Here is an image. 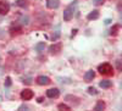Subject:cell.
Wrapping results in <instances>:
<instances>
[{"mask_svg":"<svg viewBox=\"0 0 122 111\" xmlns=\"http://www.w3.org/2000/svg\"><path fill=\"white\" fill-rule=\"evenodd\" d=\"M98 71H99V73L104 75V76H110V75H112L114 68L110 64H101L98 67Z\"/></svg>","mask_w":122,"mask_h":111,"instance_id":"cell-1","label":"cell"},{"mask_svg":"<svg viewBox=\"0 0 122 111\" xmlns=\"http://www.w3.org/2000/svg\"><path fill=\"white\" fill-rule=\"evenodd\" d=\"M76 6H77V1H73L68 7H66V10L64 11V20H65V21H70V20L72 18Z\"/></svg>","mask_w":122,"mask_h":111,"instance_id":"cell-2","label":"cell"},{"mask_svg":"<svg viewBox=\"0 0 122 111\" xmlns=\"http://www.w3.org/2000/svg\"><path fill=\"white\" fill-rule=\"evenodd\" d=\"M33 92L30 89H25V90H22L21 92V98L23 99V100H30L33 98Z\"/></svg>","mask_w":122,"mask_h":111,"instance_id":"cell-3","label":"cell"},{"mask_svg":"<svg viewBox=\"0 0 122 111\" xmlns=\"http://www.w3.org/2000/svg\"><path fill=\"white\" fill-rule=\"evenodd\" d=\"M50 82H51V81H50V78L46 77V76H39L37 78V83L39 86H48Z\"/></svg>","mask_w":122,"mask_h":111,"instance_id":"cell-4","label":"cell"},{"mask_svg":"<svg viewBox=\"0 0 122 111\" xmlns=\"http://www.w3.org/2000/svg\"><path fill=\"white\" fill-rule=\"evenodd\" d=\"M46 95H48V98H51V99L57 98L60 95V90L57 88H51V89L46 90Z\"/></svg>","mask_w":122,"mask_h":111,"instance_id":"cell-5","label":"cell"},{"mask_svg":"<svg viewBox=\"0 0 122 111\" xmlns=\"http://www.w3.org/2000/svg\"><path fill=\"white\" fill-rule=\"evenodd\" d=\"M10 10V5L5 1H0V15H6Z\"/></svg>","mask_w":122,"mask_h":111,"instance_id":"cell-6","label":"cell"},{"mask_svg":"<svg viewBox=\"0 0 122 111\" xmlns=\"http://www.w3.org/2000/svg\"><path fill=\"white\" fill-rule=\"evenodd\" d=\"M49 51H50V54H59L60 51H61V44L60 43H57V44H53V45H50L49 46Z\"/></svg>","mask_w":122,"mask_h":111,"instance_id":"cell-7","label":"cell"},{"mask_svg":"<svg viewBox=\"0 0 122 111\" xmlns=\"http://www.w3.org/2000/svg\"><path fill=\"white\" fill-rule=\"evenodd\" d=\"M46 6H48L49 9H51V10L57 9V7L60 6V1H59V0H48Z\"/></svg>","mask_w":122,"mask_h":111,"instance_id":"cell-8","label":"cell"},{"mask_svg":"<svg viewBox=\"0 0 122 111\" xmlns=\"http://www.w3.org/2000/svg\"><path fill=\"white\" fill-rule=\"evenodd\" d=\"M95 77V72L93 71V70H89V71L86 72L84 75V79H86V82H90V81H93V78Z\"/></svg>","mask_w":122,"mask_h":111,"instance_id":"cell-9","label":"cell"},{"mask_svg":"<svg viewBox=\"0 0 122 111\" xmlns=\"http://www.w3.org/2000/svg\"><path fill=\"white\" fill-rule=\"evenodd\" d=\"M105 109V103L103 101V100H99V101L97 103V105L94 106V110L95 111H101Z\"/></svg>","mask_w":122,"mask_h":111,"instance_id":"cell-10","label":"cell"},{"mask_svg":"<svg viewBox=\"0 0 122 111\" xmlns=\"http://www.w3.org/2000/svg\"><path fill=\"white\" fill-rule=\"evenodd\" d=\"M87 17H88V20H97L99 17V11H98V10H93L92 12L88 14Z\"/></svg>","mask_w":122,"mask_h":111,"instance_id":"cell-11","label":"cell"},{"mask_svg":"<svg viewBox=\"0 0 122 111\" xmlns=\"http://www.w3.org/2000/svg\"><path fill=\"white\" fill-rule=\"evenodd\" d=\"M99 86L101 88H110L111 86H112V82H111V81H107V79H104L99 83Z\"/></svg>","mask_w":122,"mask_h":111,"instance_id":"cell-12","label":"cell"},{"mask_svg":"<svg viewBox=\"0 0 122 111\" xmlns=\"http://www.w3.org/2000/svg\"><path fill=\"white\" fill-rule=\"evenodd\" d=\"M20 23L21 25H25V26H27L28 23H29V17L28 16H26V15H22V16H20Z\"/></svg>","mask_w":122,"mask_h":111,"instance_id":"cell-13","label":"cell"},{"mask_svg":"<svg viewBox=\"0 0 122 111\" xmlns=\"http://www.w3.org/2000/svg\"><path fill=\"white\" fill-rule=\"evenodd\" d=\"M44 48H45V43H44V42H40V43H38V44L34 46L36 51H38V53L43 51V50H44Z\"/></svg>","mask_w":122,"mask_h":111,"instance_id":"cell-14","label":"cell"},{"mask_svg":"<svg viewBox=\"0 0 122 111\" xmlns=\"http://www.w3.org/2000/svg\"><path fill=\"white\" fill-rule=\"evenodd\" d=\"M66 100H68V101H75V104H78V98L77 96H73V95H66V98H65Z\"/></svg>","mask_w":122,"mask_h":111,"instance_id":"cell-15","label":"cell"},{"mask_svg":"<svg viewBox=\"0 0 122 111\" xmlns=\"http://www.w3.org/2000/svg\"><path fill=\"white\" fill-rule=\"evenodd\" d=\"M118 29H120V26H114L112 28H111V31H110V34H112V35H116L117 32H118Z\"/></svg>","mask_w":122,"mask_h":111,"instance_id":"cell-16","label":"cell"},{"mask_svg":"<svg viewBox=\"0 0 122 111\" xmlns=\"http://www.w3.org/2000/svg\"><path fill=\"white\" fill-rule=\"evenodd\" d=\"M16 4H17L20 7H26V6H27V0H17Z\"/></svg>","mask_w":122,"mask_h":111,"instance_id":"cell-17","label":"cell"},{"mask_svg":"<svg viewBox=\"0 0 122 111\" xmlns=\"http://www.w3.org/2000/svg\"><path fill=\"white\" fill-rule=\"evenodd\" d=\"M88 93L92 94V95H95V94H98V90L95 88H93V87H89L88 88Z\"/></svg>","mask_w":122,"mask_h":111,"instance_id":"cell-18","label":"cell"},{"mask_svg":"<svg viewBox=\"0 0 122 111\" xmlns=\"http://www.w3.org/2000/svg\"><path fill=\"white\" fill-rule=\"evenodd\" d=\"M57 109L59 110H70V106L68 105H66V104H59V106H57Z\"/></svg>","mask_w":122,"mask_h":111,"instance_id":"cell-19","label":"cell"},{"mask_svg":"<svg viewBox=\"0 0 122 111\" xmlns=\"http://www.w3.org/2000/svg\"><path fill=\"white\" fill-rule=\"evenodd\" d=\"M22 82H23V83H26V84H32V78H30V77L22 78Z\"/></svg>","mask_w":122,"mask_h":111,"instance_id":"cell-20","label":"cell"},{"mask_svg":"<svg viewBox=\"0 0 122 111\" xmlns=\"http://www.w3.org/2000/svg\"><path fill=\"white\" fill-rule=\"evenodd\" d=\"M10 86H11V78L6 77V79H5V87H10Z\"/></svg>","mask_w":122,"mask_h":111,"instance_id":"cell-21","label":"cell"},{"mask_svg":"<svg viewBox=\"0 0 122 111\" xmlns=\"http://www.w3.org/2000/svg\"><path fill=\"white\" fill-rule=\"evenodd\" d=\"M29 107L27 106V105H21V106H20L18 107V111H23V110H28Z\"/></svg>","mask_w":122,"mask_h":111,"instance_id":"cell-22","label":"cell"},{"mask_svg":"<svg viewBox=\"0 0 122 111\" xmlns=\"http://www.w3.org/2000/svg\"><path fill=\"white\" fill-rule=\"evenodd\" d=\"M104 3V0H94V4L95 5H100V4H103Z\"/></svg>","mask_w":122,"mask_h":111,"instance_id":"cell-23","label":"cell"},{"mask_svg":"<svg viewBox=\"0 0 122 111\" xmlns=\"http://www.w3.org/2000/svg\"><path fill=\"white\" fill-rule=\"evenodd\" d=\"M117 70L121 71V60H117Z\"/></svg>","mask_w":122,"mask_h":111,"instance_id":"cell-24","label":"cell"},{"mask_svg":"<svg viewBox=\"0 0 122 111\" xmlns=\"http://www.w3.org/2000/svg\"><path fill=\"white\" fill-rule=\"evenodd\" d=\"M104 23H105V25H109V23H111V20H110V18H106L105 21H104Z\"/></svg>","mask_w":122,"mask_h":111,"instance_id":"cell-25","label":"cell"},{"mask_svg":"<svg viewBox=\"0 0 122 111\" xmlns=\"http://www.w3.org/2000/svg\"><path fill=\"white\" fill-rule=\"evenodd\" d=\"M76 33H77V29H73V31H72V34H71V37H73V35H76Z\"/></svg>","mask_w":122,"mask_h":111,"instance_id":"cell-26","label":"cell"},{"mask_svg":"<svg viewBox=\"0 0 122 111\" xmlns=\"http://www.w3.org/2000/svg\"><path fill=\"white\" fill-rule=\"evenodd\" d=\"M43 101V98H38V103H42Z\"/></svg>","mask_w":122,"mask_h":111,"instance_id":"cell-27","label":"cell"}]
</instances>
